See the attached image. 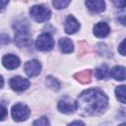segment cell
I'll use <instances>...</instances> for the list:
<instances>
[{
  "instance_id": "6da1fadb",
  "label": "cell",
  "mask_w": 126,
  "mask_h": 126,
  "mask_svg": "<svg viewBox=\"0 0 126 126\" xmlns=\"http://www.w3.org/2000/svg\"><path fill=\"white\" fill-rule=\"evenodd\" d=\"M76 102L77 110L80 111L81 115L91 116L102 113L107 106L108 98L100 90L90 89L83 92Z\"/></svg>"
},
{
  "instance_id": "7a4b0ae2",
  "label": "cell",
  "mask_w": 126,
  "mask_h": 126,
  "mask_svg": "<svg viewBox=\"0 0 126 126\" xmlns=\"http://www.w3.org/2000/svg\"><path fill=\"white\" fill-rule=\"evenodd\" d=\"M30 15L32 20L37 23H43L50 19L51 12L50 10L43 5H35L32 6L30 10Z\"/></svg>"
},
{
  "instance_id": "3957f363",
  "label": "cell",
  "mask_w": 126,
  "mask_h": 126,
  "mask_svg": "<svg viewBox=\"0 0 126 126\" xmlns=\"http://www.w3.org/2000/svg\"><path fill=\"white\" fill-rule=\"evenodd\" d=\"M11 114H12V117L14 118V120L25 121L29 118V116L31 114V110L26 104L18 102L13 105V107L11 109Z\"/></svg>"
},
{
  "instance_id": "277c9868",
  "label": "cell",
  "mask_w": 126,
  "mask_h": 126,
  "mask_svg": "<svg viewBox=\"0 0 126 126\" xmlns=\"http://www.w3.org/2000/svg\"><path fill=\"white\" fill-rule=\"evenodd\" d=\"M36 49L40 51H49L54 47V40L53 37L49 33H42L40 34L36 41H35Z\"/></svg>"
},
{
  "instance_id": "5b68a950",
  "label": "cell",
  "mask_w": 126,
  "mask_h": 126,
  "mask_svg": "<svg viewBox=\"0 0 126 126\" xmlns=\"http://www.w3.org/2000/svg\"><path fill=\"white\" fill-rule=\"evenodd\" d=\"M58 110L65 114H71L74 113L77 110V102L73 98H70L68 96H64L58 101Z\"/></svg>"
},
{
  "instance_id": "8992f818",
  "label": "cell",
  "mask_w": 126,
  "mask_h": 126,
  "mask_svg": "<svg viewBox=\"0 0 126 126\" xmlns=\"http://www.w3.org/2000/svg\"><path fill=\"white\" fill-rule=\"evenodd\" d=\"M10 87L16 92H23L30 87V81L26 78L16 76L10 80Z\"/></svg>"
},
{
  "instance_id": "52a82bcc",
  "label": "cell",
  "mask_w": 126,
  "mask_h": 126,
  "mask_svg": "<svg viewBox=\"0 0 126 126\" xmlns=\"http://www.w3.org/2000/svg\"><path fill=\"white\" fill-rule=\"evenodd\" d=\"M41 65L37 60H30L25 64V72L29 77H35L40 73Z\"/></svg>"
},
{
  "instance_id": "ba28073f",
  "label": "cell",
  "mask_w": 126,
  "mask_h": 126,
  "mask_svg": "<svg viewBox=\"0 0 126 126\" xmlns=\"http://www.w3.org/2000/svg\"><path fill=\"white\" fill-rule=\"evenodd\" d=\"M20 63H21V61H20L19 57L14 54H7L2 59V64L8 70H14V69L18 68L20 66Z\"/></svg>"
},
{
  "instance_id": "9c48e42d",
  "label": "cell",
  "mask_w": 126,
  "mask_h": 126,
  "mask_svg": "<svg viewBox=\"0 0 126 126\" xmlns=\"http://www.w3.org/2000/svg\"><path fill=\"white\" fill-rule=\"evenodd\" d=\"M109 32H110V28L104 22H99V23L95 24L94 27V34L99 38L107 36L109 34Z\"/></svg>"
},
{
  "instance_id": "30bf717a",
  "label": "cell",
  "mask_w": 126,
  "mask_h": 126,
  "mask_svg": "<svg viewBox=\"0 0 126 126\" xmlns=\"http://www.w3.org/2000/svg\"><path fill=\"white\" fill-rule=\"evenodd\" d=\"M79 29H80V24L78 23V21L72 15L67 16L65 21V32L69 34H72L75 33Z\"/></svg>"
},
{
  "instance_id": "8fae6325",
  "label": "cell",
  "mask_w": 126,
  "mask_h": 126,
  "mask_svg": "<svg viewBox=\"0 0 126 126\" xmlns=\"http://www.w3.org/2000/svg\"><path fill=\"white\" fill-rule=\"evenodd\" d=\"M86 6L92 13H101L105 10V3L101 0H93V1H86Z\"/></svg>"
},
{
  "instance_id": "7c38bea8",
  "label": "cell",
  "mask_w": 126,
  "mask_h": 126,
  "mask_svg": "<svg viewBox=\"0 0 126 126\" xmlns=\"http://www.w3.org/2000/svg\"><path fill=\"white\" fill-rule=\"evenodd\" d=\"M15 42L19 47H26L32 44V38L29 32H16Z\"/></svg>"
},
{
  "instance_id": "4fadbf2b",
  "label": "cell",
  "mask_w": 126,
  "mask_h": 126,
  "mask_svg": "<svg viewBox=\"0 0 126 126\" xmlns=\"http://www.w3.org/2000/svg\"><path fill=\"white\" fill-rule=\"evenodd\" d=\"M109 76L114 78L117 81L125 80V68L123 66H115L109 70Z\"/></svg>"
},
{
  "instance_id": "5bb4252c",
  "label": "cell",
  "mask_w": 126,
  "mask_h": 126,
  "mask_svg": "<svg viewBox=\"0 0 126 126\" xmlns=\"http://www.w3.org/2000/svg\"><path fill=\"white\" fill-rule=\"evenodd\" d=\"M59 47L63 53H71L74 49L73 42L67 37H63L59 40Z\"/></svg>"
},
{
  "instance_id": "9a60e30c",
  "label": "cell",
  "mask_w": 126,
  "mask_h": 126,
  "mask_svg": "<svg viewBox=\"0 0 126 126\" xmlns=\"http://www.w3.org/2000/svg\"><path fill=\"white\" fill-rule=\"evenodd\" d=\"M94 76L98 79V80H102V79H106L109 76V69L107 67V65L103 64L99 67H97L94 71Z\"/></svg>"
},
{
  "instance_id": "2e32d148",
  "label": "cell",
  "mask_w": 126,
  "mask_h": 126,
  "mask_svg": "<svg viewBox=\"0 0 126 126\" xmlns=\"http://www.w3.org/2000/svg\"><path fill=\"white\" fill-rule=\"evenodd\" d=\"M91 77H92V73H91L90 70H85V71H82V72L77 73V74L75 75V78H76L79 82H81V83H83V84L89 83V82L91 81Z\"/></svg>"
},
{
  "instance_id": "e0dca14e",
  "label": "cell",
  "mask_w": 126,
  "mask_h": 126,
  "mask_svg": "<svg viewBox=\"0 0 126 126\" xmlns=\"http://www.w3.org/2000/svg\"><path fill=\"white\" fill-rule=\"evenodd\" d=\"M115 94H116V97L118 98V100H120V102H122V103L126 102V99H125V95L126 94H125V86L124 85L116 87Z\"/></svg>"
},
{
  "instance_id": "ac0fdd59",
  "label": "cell",
  "mask_w": 126,
  "mask_h": 126,
  "mask_svg": "<svg viewBox=\"0 0 126 126\" xmlns=\"http://www.w3.org/2000/svg\"><path fill=\"white\" fill-rule=\"evenodd\" d=\"M46 84H47V86H48L50 89H52V90H54V91H58V90L60 89V84H59V82H58L55 78H53V77H51V76H48V77L46 78Z\"/></svg>"
},
{
  "instance_id": "d6986e66",
  "label": "cell",
  "mask_w": 126,
  "mask_h": 126,
  "mask_svg": "<svg viewBox=\"0 0 126 126\" xmlns=\"http://www.w3.org/2000/svg\"><path fill=\"white\" fill-rule=\"evenodd\" d=\"M69 4H70V1H68V0H56V1H53L52 2V5L56 9H64Z\"/></svg>"
},
{
  "instance_id": "ffe728a7",
  "label": "cell",
  "mask_w": 126,
  "mask_h": 126,
  "mask_svg": "<svg viewBox=\"0 0 126 126\" xmlns=\"http://www.w3.org/2000/svg\"><path fill=\"white\" fill-rule=\"evenodd\" d=\"M32 126H50V123L46 117H40L33 122Z\"/></svg>"
},
{
  "instance_id": "44dd1931",
  "label": "cell",
  "mask_w": 126,
  "mask_h": 126,
  "mask_svg": "<svg viewBox=\"0 0 126 126\" xmlns=\"http://www.w3.org/2000/svg\"><path fill=\"white\" fill-rule=\"evenodd\" d=\"M7 114H8L7 108L5 106H3L2 104H0V121L1 120H4L7 117Z\"/></svg>"
},
{
  "instance_id": "7402d4cb",
  "label": "cell",
  "mask_w": 126,
  "mask_h": 126,
  "mask_svg": "<svg viewBox=\"0 0 126 126\" xmlns=\"http://www.w3.org/2000/svg\"><path fill=\"white\" fill-rule=\"evenodd\" d=\"M124 48H125V40H123L121 43H120V45H119V47H118V52L122 55V56H124L125 55V51H124Z\"/></svg>"
},
{
  "instance_id": "603a6c76",
  "label": "cell",
  "mask_w": 126,
  "mask_h": 126,
  "mask_svg": "<svg viewBox=\"0 0 126 126\" xmlns=\"http://www.w3.org/2000/svg\"><path fill=\"white\" fill-rule=\"evenodd\" d=\"M7 42H9V36L6 34H1L0 35V44L7 43Z\"/></svg>"
},
{
  "instance_id": "cb8c5ba5",
  "label": "cell",
  "mask_w": 126,
  "mask_h": 126,
  "mask_svg": "<svg viewBox=\"0 0 126 126\" xmlns=\"http://www.w3.org/2000/svg\"><path fill=\"white\" fill-rule=\"evenodd\" d=\"M69 126H85V124H84V122H82L80 120H76V121L72 122Z\"/></svg>"
},
{
  "instance_id": "d4e9b609",
  "label": "cell",
  "mask_w": 126,
  "mask_h": 126,
  "mask_svg": "<svg viewBox=\"0 0 126 126\" xmlns=\"http://www.w3.org/2000/svg\"><path fill=\"white\" fill-rule=\"evenodd\" d=\"M8 5V1H4V0H0V11H3L5 9V7Z\"/></svg>"
},
{
  "instance_id": "484cf974",
  "label": "cell",
  "mask_w": 126,
  "mask_h": 126,
  "mask_svg": "<svg viewBox=\"0 0 126 126\" xmlns=\"http://www.w3.org/2000/svg\"><path fill=\"white\" fill-rule=\"evenodd\" d=\"M114 4H115V5H117V6H121V8H123V7H124V5H125V2H123V1H120V2L114 1Z\"/></svg>"
},
{
  "instance_id": "4316f807",
  "label": "cell",
  "mask_w": 126,
  "mask_h": 126,
  "mask_svg": "<svg viewBox=\"0 0 126 126\" xmlns=\"http://www.w3.org/2000/svg\"><path fill=\"white\" fill-rule=\"evenodd\" d=\"M3 85H4V80H3L2 76H0V89L3 87Z\"/></svg>"
},
{
  "instance_id": "83f0119b",
  "label": "cell",
  "mask_w": 126,
  "mask_h": 126,
  "mask_svg": "<svg viewBox=\"0 0 126 126\" xmlns=\"http://www.w3.org/2000/svg\"><path fill=\"white\" fill-rule=\"evenodd\" d=\"M119 126H125V123H122V124H120Z\"/></svg>"
}]
</instances>
